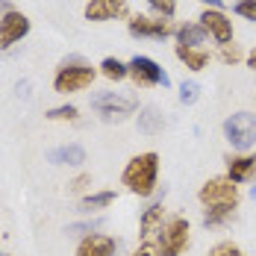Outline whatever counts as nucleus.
Returning <instances> with one entry per match:
<instances>
[{"label": "nucleus", "mask_w": 256, "mask_h": 256, "mask_svg": "<svg viewBox=\"0 0 256 256\" xmlns=\"http://www.w3.org/2000/svg\"><path fill=\"white\" fill-rule=\"evenodd\" d=\"M156 180H159V156L154 150L132 156L121 174V182L127 186V192L138 198H150L156 192Z\"/></svg>", "instance_id": "nucleus-1"}, {"label": "nucleus", "mask_w": 256, "mask_h": 256, "mask_svg": "<svg viewBox=\"0 0 256 256\" xmlns=\"http://www.w3.org/2000/svg\"><path fill=\"white\" fill-rule=\"evenodd\" d=\"M94 77H98V71L86 59L71 56V59H65L56 68V74H53V92L56 94H77V92H86L94 82Z\"/></svg>", "instance_id": "nucleus-2"}, {"label": "nucleus", "mask_w": 256, "mask_h": 256, "mask_svg": "<svg viewBox=\"0 0 256 256\" xmlns=\"http://www.w3.org/2000/svg\"><path fill=\"white\" fill-rule=\"evenodd\" d=\"M188 242H192V227H188V221H186L182 215H171V218L162 224L154 248H156L159 256H180L188 248Z\"/></svg>", "instance_id": "nucleus-3"}, {"label": "nucleus", "mask_w": 256, "mask_h": 256, "mask_svg": "<svg viewBox=\"0 0 256 256\" xmlns=\"http://www.w3.org/2000/svg\"><path fill=\"white\" fill-rule=\"evenodd\" d=\"M92 109L103 121H124L138 109V100L132 94H118V92H98L92 94Z\"/></svg>", "instance_id": "nucleus-4"}, {"label": "nucleus", "mask_w": 256, "mask_h": 256, "mask_svg": "<svg viewBox=\"0 0 256 256\" xmlns=\"http://www.w3.org/2000/svg\"><path fill=\"white\" fill-rule=\"evenodd\" d=\"M127 77L132 80L136 88H154V86H171L168 74L156 65L150 56H132L127 62Z\"/></svg>", "instance_id": "nucleus-5"}, {"label": "nucleus", "mask_w": 256, "mask_h": 256, "mask_svg": "<svg viewBox=\"0 0 256 256\" xmlns=\"http://www.w3.org/2000/svg\"><path fill=\"white\" fill-rule=\"evenodd\" d=\"M224 138L236 150H248L256 144V115L250 112H236L224 121Z\"/></svg>", "instance_id": "nucleus-6"}, {"label": "nucleus", "mask_w": 256, "mask_h": 256, "mask_svg": "<svg viewBox=\"0 0 256 256\" xmlns=\"http://www.w3.org/2000/svg\"><path fill=\"white\" fill-rule=\"evenodd\" d=\"M198 198L204 206H238V186L230 177H212L200 186Z\"/></svg>", "instance_id": "nucleus-7"}, {"label": "nucleus", "mask_w": 256, "mask_h": 256, "mask_svg": "<svg viewBox=\"0 0 256 256\" xmlns=\"http://www.w3.org/2000/svg\"><path fill=\"white\" fill-rule=\"evenodd\" d=\"M127 30L136 38H159V42L177 32L171 18H159V15H130Z\"/></svg>", "instance_id": "nucleus-8"}, {"label": "nucleus", "mask_w": 256, "mask_h": 256, "mask_svg": "<svg viewBox=\"0 0 256 256\" xmlns=\"http://www.w3.org/2000/svg\"><path fill=\"white\" fill-rule=\"evenodd\" d=\"M82 15L92 24L121 21V18H130V3L127 0H88L86 9H82Z\"/></svg>", "instance_id": "nucleus-9"}, {"label": "nucleus", "mask_w": 256, "mask_h": 256, "mask_svg": "<svg viewBox=\"0 0 256 256\" xmlns=\"http://www.w3.org/2000/svg\"><path fill=\"white\" fill-rule=\"evenodd\" d=\"M30 32V18L21 9H12L0 18V50H9L12 44H18Z\"/></svg>", "instance_id": "nucleus-10"}, {"label": "nucleus", "mask_w": 256, "mask_h": 256, "mask_svg": "<svg viewBox=\"0 0 256 256\" xmlns=\"http://www.w3.org/2000/svg\"><path fill=\"white\" fill-rule=\"evenodd\" d=\"M198 24L206 30L209 38H215L218 44H230L232 42V21L224 15V9H204Z\"/></svg>", "instance_id": "nucleus-11"}, {"label": "nucleus", "mask_w": 256, "mask_h": 256, "mask_svg": "<svg viewBox=\"0 0 256 256\" xmlns=\"http://www.w3.org/2000/svg\"><path fill=\"white\" fill-rule=\"evenodd\" d=\"M115 250H118V242L103 232H88L77 244V256H115Z\"/></svg>", "instance_id": "nucleus-12"}, {"label": "nucleus", "mask_w": 256, "mask_h": 256, "mask_svg": "<svg viewBox=\"0 0 256 256\" xmlns=\"http://www.w3.org/2000/svg\"><path fill=\"white\" fill-rule=\"evenodd\" d=\"M168 218H165V209L162 204H154L144 209V215H142V221H138V232H142V242L144 244H154L159 230H162V224H165Z\"/></svg>", "instance_id": "nucleus-13"}, {"label": "nucleus", "mask_w": 256, "mask_h": 256, "mask_svg": "<svg viewBox=\"0 0 256 256\" xmlns=\"http://www.w3.org/2000/svg\"><path fill=\"white\" fill-rule=\"evenodd\" d=\"M227 177L238 186V182H250V180H256V156H230L227 159Z\"/></svg>", "instance_id": "nucleus-14"}, {"label": "nucleus", "mask_w": 256, "mask_h": 256, "mask_svg": "<svg viewBox=\"0 0 256 256\" xmlns=\"http://www.w3.org/2000/svg\"><path fill=\"white\" fill-rule=\"evenodd\" d=\"M174 53H177V59L188 71H204L206 65H209V59H212L209 50H204V48H186V44H177Z\"/></svg>", "instance_id": "nucleus-15"}, {"label": "nucleus", "mask_w": 256, "mask_h": 256, "mask_svg": "<svg viewBox=\"0 0 256 256\" xmlns=\"http://www.w3.org/2000/svg\"><path fill=\"white\" fill-rule=\"evenodd\" d=\"M177 44H186V48H204V42L209 38L206 36V30L198 21H188V24H182V26H177Z\"/></svg>", "instance_id": "nucleus-16"}, {"label": "nucleus", "mask_w": 256, "mask_h": 256, "mask_svg": "<svg viewBox=\"0 0 256 256\" xmlns=\"http://www.w3.org/2000/svg\"><path fill=\"white\" fill-rule=\"evenodd\" d=\"M53 165H82L86 162V150L80 144H62V148H53L48 154Z\"/></svg>", "instance_id": "nucleus-17"}, {"label": "nucleus", "mask_w": 256, "mask_h": 256, "mask_svg": "<svg viewBox=\"0 0 256 256\" xmlns=\"http://www.w3.org/2000/svg\"><path fill=\"white\" fill-rule=\"evenodd\" d=\"M162 127H165V121H162L159 109H154V106L142 109V115H138V130H142L144 136H156V132H162Z\"/></svg>", "instance_id": "nucleus-18"}, {"label": "nucleus", "mask_w": 256, "mask_h": 256, "mask_svg": "<svg viewBox=\"0 0 256 256\" xmlns=\"http://www.w3.org/2000/svg\"><path fill=\"white\" fill-rule=\"evenodd\" d=\"M236 209H238V206H206L204 209V224L206 227H221V224H227L232 215H236Z\"/></svg>", "instance_id": "nucleus-19"}, {"label": "nucleus", "mask_w": 256, "mask_h": 256, "mask_svg": "<svg viewBox=\"0 0 256 256\" xmlns=\"http://www.w3.org/2000/svg\"><path fill=\"white\" fill-rule=\"evenodd\" d=\"M100 74L106 80H112V82H121V80L127 77V62H121L115 56H106L100 62Z\"/></svg>", "instance_id": "nucleus-20"}, {"label": "nucleus", "mask_w": 256, "mask_h": 256, "mask_svg": "<svg viewBox=\"0 0 256 256\" xmlns=\"http://www.w3.org/2000/svg\"><path fill=\"white\" fill-rule=\"evenodd\" d=\"M112 200H115V192H94V194H88V198H82V200H80V209H82V212L106 209Z\"/></svg>", "instance_id": "nucleus-21"}, {"label": "nucleus", "mask_w": 256, "mask_h": 256, "mask_svg": "<svg viewBox=\"0 0 256 256\" xmlns=\"http://www.w3.org/2000/svg\"><path fill=\"white\" fill-rule=\"evenodd\" d=\"M48 118L50 121H77L80 118V109L77 106H53V109H48Z\"/></svg>", "instance_id": "nucleus-22"}, {"label": "nucleus", "mask_w": 256, "mask_h": 256, "mask_svg": "<svg viewBox=\"0 0 256 256\" xmlns=\"http://www.w3.org/2000/svg\"><path fill=\"white\" fill-rule=\"evenodd\" d=\"M218 56H221V62H224V65H236V62H242V59H244V50H242L236 42H230V44H221V53H218Z\"/></svg>", "instance_id": "nucleus-23"}, {"label": "nucleus", "mask_w": 256, "mask_h": 256, "mask_svg": "<svg viewBox=\"0 0 256 256\" xmlns=\"http://www.w3.org/2000/svg\"><path fill=\"white\" fill-rule=\"evenodd\" d=\"M148 6L154 9L159 18H171L177 12V0H148Z\"/></svg>", "instance_id": "nucleus-24"}, {"label": "nucleus", "mask_w": 256, "mask_h": 256, "mask_svg": "<svg viewBox=\"0 0 256 256\" xmlns=\"http://www.w3.org/2000/svg\"><path fill=\"white\" fill-rule=\"evenodd\" d=\"M209 256H244V250H242L236 242H218V244L209 250Z\"/></svg>", "instance_id": "nucleus-25"}, {"label": "nucleus", "mask_w": 256, "mask_h": 256, "mask_svg": "<svg viewBox=\"0 0 256 256\" xmlns=\"http://www.w3.org/2000/svg\"><path fill=\"white\" fill-rule=\"evenodd\" d=\"M232 12L238 18H248V21H256V0H236Z\"/></svg>", "instance_id": "nucleus-26"}, {"label": "nucleus", "mask_w": 256, "mask_h": 256, "mask_svg": "<svg viewBox=\"0 0 256 256\" xmlns=\"http://www.w3.org/2000/svg\"><path fill=\"white\" fill-rule=\"evenodd\" d=\"M198 98H200V86H198L194 80H188V82L180 86V100L182 103H194Z\"/></svg>", "instance_id": "nucleus-27"}, {"label": "nucleus", "mask_w": 256, "mask_h": 256, "mask_svg": "<svg viewBox=\"0 0 256 256\" xmlns=\"http://www.w3.org/2000/svg\"><path fill=\"white\" fill-rule=\"evenodd\" d=\"M88 182H92V177H88V174H80L77 180H71V192H82Z\"/></svg>", "instance_id": "nucleus-28"}, {"label": "nucleus", "mask_w": 256, "mask_h": 256, "mask_svg": "<svg viewBox=\"0 0 256 256\" xmlns=\"http://www.w3.org/2000/svg\"><path fill=\"white\" fill-rule=\"evenodd\" d=\"M132 256H159V254H156L154 244H142V248H138V250H136Z\"/></svg>", "instance_id": "nucleus-29"}, {"label": "nucleus", "mask_w": 256, "mask_h": 256, "mask_svg": "<svg viewBox=\"0 0 256 256\" xmlns=\"http://www.w3.org/2000/svg\"><path fill=\"white\" fill-rule=\"evenodd\" d=\"M12 9H15V6H12V3H9V0H0V18H3V15H6V12H12Z\"/></svg>", "instance_id": "nucleus-30"}, {"label": "nucleus", "mask_w": 256, "mask_h": 256, "mask_svg": "<svg viewBox=\"0 0 256 256\" xmlns=\"http://www.w3.org/2000/svg\"><path fill=\"white\" fill-rule=\"evenodd\" d=\"M200 3H206V9H221L224 6V0H200Z\"/></svg>", "instance_id": "nucleus-31"}, {"label": "nucleus", "mask_w": 256, "mask_h": 256, "mask_svg": "<svg viewBox=\"0 0 256 256\" xmlns=\"http://www.w3.org/2000/svg\"><path fill=\"white\" fill-rule=\"evenodd\" d=\"M244 59H248V68H254V71H256V48H254L250 53H248Z\"/></svg>", "instance_id": "nucleus-32"}, {"label": "nucleus", "mask_w": 256, "mask_h": 256, "mask_svg": "<svg viewBox=\"0 0 256 256\" xmlns=\"http://www.w3.org/2000/svg\"><path fill=\"white\" fill-rule=\"evenodd\" d=\"M250 194H254V198H256V186H254V188H250Z\"/></svg>", "instance_id": "nucleus-33"}]
</instances>
